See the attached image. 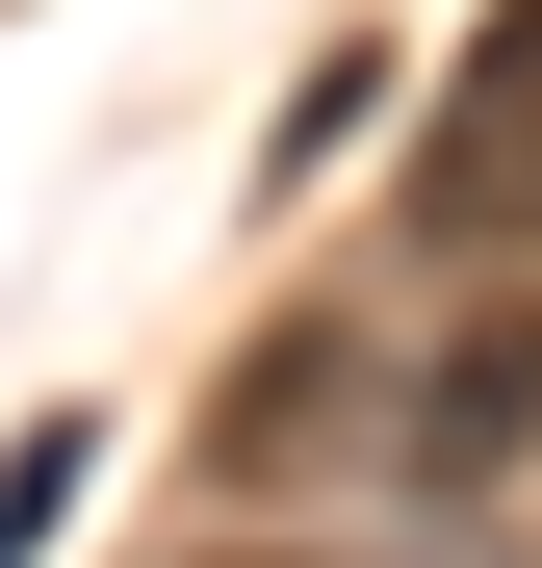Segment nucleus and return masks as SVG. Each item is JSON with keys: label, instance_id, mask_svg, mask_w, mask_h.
Instances as JSON below:
<instances>
[{"label": "nucleus", "instance_id": "f257e3e1", "mask_svg": "<svg viewBox=\"0 0 542 568\" xmlns=\"http://www.w3.org/2000/svg\"><path fill=\"white\" fill-rule=\"evenodd\" d=\"M413 233H439V258H542V0H491V27H466L439 155H413Z\"/></svg>", "mask_w": 542, "mask_h": 568}, {"label": "nucleus", "instance_id": "f03ea898", "mask_svg": "<svg viewBox=\"0 0 542 568\" xmlns=\"http://www.w3.org/2000/svg\"><path fill=\"white\" fill-rule=\"evenodd\" d=\"M207 465H233V491H285V465H388V336H258V388L207 414Z\"/></svg>", "mask_w": 542, "mask_h": 568}, {"label": "nucleus", "instance_id": "7ed1b4c3", "mask_svg": "<svg viewBox=\"0 0 542 568\" xmlns=\"http://www.w3.org/2000/svg\"><path fill=\"white\" fill-rule=\"evenodd\" d=\"M517 439H542V311H466V336H439V388H388V465L466 491V465H517Z\"/></svg>", "mask_w": 542, "mask_h": 568}, {"label": "nucleus", "instance_id": "20e7f679", "mask_svg": "<svg viewBox=\"0 0 542 568\" xmlns=\"http://www.w3.org/2000/svg\"><path fill=\"white\" fill-rule=\"evenodd\" d=\"M233 568H310V542H233Z\"/></svg>", "mask_w": 542, "mask_h": 568}]
</instances>
